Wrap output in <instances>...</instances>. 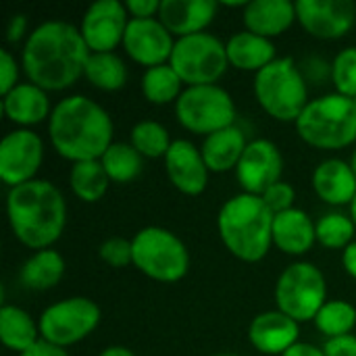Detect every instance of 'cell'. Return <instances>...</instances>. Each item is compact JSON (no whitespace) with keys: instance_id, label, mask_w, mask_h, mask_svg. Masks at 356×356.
<instances>
[{"instance_id":"6da1fadb","label":"cell","mask_w":356,"mask_h":356,"mask_svg":"<svg viewBox=\"0 0 356 356\" xmlns=\"http://www.w3.org/2000/svg\"><path fill=\"white\" fill-rule=\"evenodd\" d=\"M90 54L75 25L67 21H46L29 33L21 65L31 83L46 92H60L71 88L86 73Z\"/></svg>"},{"instance_id":"7a4b0ae2","label":"cell","mask_w":356,"mask_h":356,"mask_svg":"<svg viewBox=\"0 0 356 356\" xmlns=\"http://www.w3.org/2000/svg\"><path fill=\"white\" fill-rule=\"evenodd\" d=\"M48 134L63 159L73 163L100 161L113 144V119L98 102L75 94L56 102Z\"/></svg>"},{"instance_id":"3957f363","label":"cell","mask_w":356,"mask_h":356,"mask_svg":"<svg viewBox=\"0 0 356 356\" xmlns=\"http://www.w3.org/2000/svg\"><path fill=\"white\" fill-rule=\"evenodd\" d=\"M6 215L21 244L33 250H46L60 238L67 225V202L54 184L33 179L8 190Z\"/></svg>"},{"instance_id":"277c9868","label":"cell","mask_w":356,"mask_h":356,"mask_svg":"<svg viewBox=\"0 0 356 356\" xmlns=\"http://www.w3.org/2000/svg\"><path fill=\"white\" fill-rule=\"evenodd\" d=\"M273 213L261 196H232L219 211L217 227L225 248L240 261L259 263L273 244Z\"/></svg>"},{"instance_id":"5b68a950","label":"cell","mask_w":356,"mask_h":356,"mask_svg":"<svg viewBox=\"0 0 356 356\" xmlns=\"http://www.w3.org/2000/svg\"><path fill=\"white\" fill-rule=\"evenodd\" d=\"M296 131L315 148H346L356 140V102L342 94H325L315 98L298 117Z\"/></svg>"},{"instance_id":"8992f818","label":"cell","mask_w":356,"mask_h":356,"mask_svg":"<svg viewBox=\"0 0 356 356\" xmlns=\"http://www.w3.org/2000/svg\"><path fill=\"white\" fill-rule=\"evenodd\" d=\"M254 96L267 115L294 123L311 102L307 79L290 56L275 58L254 75Z\"/></svg>"},{"instance_id":"52a82bcc","label":"cell","mask_w":356,"mask_h":356,"mask_svg":"<svg viewBox=\"0 0 356 356\" xmlns=\"http://www.w3.org/2000/svg\"><path fill=\"white\" fill-rule=\"evenodd\" d=\"M134 265L150 280L173 284L190 269L186 244L165 227H144L131 240Z\"/></svg>"},{"instance_id":"ba28073f","label":"cell","mask_w":356,"mask_h":356,"mask_svg":"<svg viewBox=\"0 0 356 356\" xmlns=\"http://www.w3.org/2000/svg\"><path fill=\"white\" fill-rule=\"evenodd\" d=\"M175 117L188 131L211 136L236 125V104L229 92L217 83L190 86L175 102Z\"/></svg>"},{"instance_id":"9c48e42d","label":"cell","mask_w":356,"mask_h":356,"mask_svg":"<svg viewBox=\"0 0 356 356\" xmlns=\"http://www.w3.org/2000/svg\"><path fill=\"white\" fill-rule=\"evenodd\" d=\"M277 311L294 321H311L327 302V284L313 263H294L286 267L275 286Z\"/></svg>"},{"instance_id":"30bf717a","label":"cell","mask_w":356,"mask_h":356,"mask_svg":"<svg viewBox=\"0 0 356 356\" xmlns=\"http://www.w3.org/2000/svg\"><path fill=\"white\" fill-rule=\"evenodd\" d=\"M169 65L190 88L215 83L225 73L229 60L225 44L217 35L202 31L175 40Z\"/></svg>"},{"instance_id":"8fae6325","label":"cell","mask_w":356,"mask_h":356,"mask_svg":"<svg viewBox=\"0 0 356 356\" xmlns=\"http://www.w3.org/2000/svg\"><path fill=\"white\" fill-rule=\"evenodd\" d=\"M100 323V307L83 296H73L50 305L40 317V336L44 342L58 348L88 338Z\"/></svg>"},{"instance_id":"7c38bea8","label":"cell","mask_w":356,"mask_h":356,"mask_svg":"<svg viewBox=\"0 0 356 356\" xmlns=\"http://www.w3.org/2000/svg\"><path fill=\"white\" fill-rule=\"evenodd\" d=\"M44 159V142L31 129H15L0 142V177L8 188L35 179Z\"/></svg>"},{"instance_id":"4fadbf2b","label":"cell","mask_w":356,"mask_h":356,"mask_svg":"<svg viewBox=\"0 0 356 356\" xmlns=\"http://www.w3.org/2000/svg\"><path fill=\"white\" fill-rule=\"evenodd\" d=\"M127 25L129 13L125 4L119 0H98L83 13L79 31L90 52H113L123 44Z\"/></svg>"},{"instance_id":"5bb4252c","label":"cell","mask_w":356,"mask_h":356,"mask_svg":"<svg viewBox=\"0 0 356 356\" xmlns=\"http://www.w3.org/2000/svg\"><path fill=\"white\" fill-rule=\"evenodd\" d=\"M284 156L280 148L271 140H254L248 142L238 167L236 175L246 194L263 196L271 186L282 181Z\"/></svg>"},{"instance_id":"9a60e30c","label":"cell","mask_w":356,"mask_h":356,"mask_svg":"<svg viewBox=\"0 0 356 356\" xmlns=\"http://www.w3.org/2000/svg\"><path fill=\"white\" fill-rule=\"evenodd\" d=\"M296 19L319 40H338L346 35L356 21L353 0H298Z\"/></svg>"},{"instance_id":"2e32d148","label":"cell","mask_w":356,"mask_h":356,"mask_svg":"<svg viewBox=\"0 0 356 356\" xmlns=\"http://www.w3.org/2000/svg\"><path fill=\"white\" fill-rule=\"evenodd\" d=\"M125 52L144 67H159L171 60L175 40L169 33V29L154 19H129V25L125 29L123 38Z\"/></svg>"},{"instance_id":"e0dca14e","label":"cell","mask_w":356,"mask_h":356,"mask_svg":"<svg viewBox=\"0 0 356 356\" xmlns=\"http://www.w3.org/2000/svg\"><path fill=\"white\" fill-rule=\"evenodd\" d=\"M165 169L171 184L188 196L202 194L209 184V167L200 148L190 140H173L165 156Z\"/></svg>"},{"instance_id":"ac0fdd59","label":"cell","mask_w":356,"mask_h":356,"mask_svg":"<svg viewBox=\"0 0 356 356\" xmlns=\"http://www.w3.org/2000/svg\"><path fill=\"white\" fill-rule=\"evenodd\" d=\"M248 340L263 355H284L298 344V321L282 311L261 313L248 327Z\"/></svg>"},{"instance_id":"d6986e66","label":"cell","mask_w":356,"mask_h":356,"mask_svg":"<svg viewBox=\"0 0 356 356\" xmlns=\"http://www.w3.org/2000/svg\"><path fill=\"white\" fill-rule=\"evenodd\" d=\"M215 0H161L159 21L169 29L171 35H194L202 33L217 15Z\"/></svg>"},{"instance_id":"ffe728a7","label":"cell","mask_w":356,"mask_h":356,"mask_svg":"<svg viewBox=\"0 0 356 356\" xmlns=\"http://www.w3.org/2000/svg\"><path fill=\"white\" fill-rule=\"evenodd\" d=\"M313 188L317 196L334 207L353 204L356 198V175L350 163L327 159L313 171Z\"/></svg>"},{"instance_id":"44dd1931","label":"cell","mask_w":356,"mask_h":356,"mask_svg":"<svg viewBox=\"0 0 356 356\" xmlns=\"http://www.w3.org/2000/svg\"><path fill=\"white\" fill-rule=\"evenodd\" d=\"M317 242V223L300 211L290 209L273 217V244L292 257L307 254Z\"/></svg>"},{"instance_id":"7402d4cb","label":"cell","mask_w":356,"mask_h":356,"mask_svg":"<svg viewBox=\"0 0 356 356\" xmlns=\"http://www.w3.org/2000/svg\"><path fill=\"white\" fill-rule=\"evenodd\" d=\"M246 31L275 38L282 35L296 21V2L290 0H252L244 8Z\"/></svg>"},{"instance_id":"603a6c76","label":"cell","mask_w":356,"mask_h":356,"mask_svg":"<svg viewBox=\"0 0 356 356\" xmlns=\"http://www.w3.org/2000/svg\"><path fill=\"white\" fill-rule=\"evenodd\" d=\"M2 108L13 123L23 127L38 125L52 115L48 92L31 81L15 86L6 96H2Z\"/></svg>"},{"instance_id":"cb8c5ba5","label":"cell","mask_w":356,"mask_h":356,"mask_svg":"<svg viewBox=\"0 0 356 356\" xmlns=\"http://www.w3.org/2000/svg\"><path fill=\"white\" fill-rule=\"evenodd\" d=\"M248 142L244 131L238 125L225 127L221 131H215L204 138L202 142V159L209 167V171L215 173H225L238 167Z\"/></svg>"},{"instance_id":"d4e9b609","label":"cell","mask_w":356,"mask_h":356,"mask_svg":"<svg viewBox=\"0 0 356 356\" xmlns=\"http://www.w3.org/2000/svg\"><path fill=\"white\" fill-rule=\"evenodd\" d=\"M227 60L232 67L240 71H261L267 65L275 60V46L269 38L250 33V31H238L234 33L227 44Z\"/></svg>"},{"instance_id":"484cf974","label":"cell","mask_w":356,"mask_h":356,"mask_svg":"<svg viewBox=\"0 0 356 356\" xmlns=\"http://www.w3.org/2000/svg\"><path fill=\"white\" fill-rule=\"evenodd\" d=\"M0 338L8 350L23 355L40 342V327L33 323L29 313L15 305H4L0 309Z\"/></svg>"},{"instance_id":"4316f807","label":"cell","mask_w":356,"mask_h":356,"mask_svg":"<svg viewBox=\"0 0 356 356\" xmlns=\"http://www.w3.org/2000/svg\"><path fill=\"white\" fill-rule=\"evenodd\" d=\"M65 275V259L56 250H38L21 267V284L27 290H50Z\"/></svg>"},{"instance_id":"83f0119b","label":"cell","mask_w":356,"mask_h":356,"mask_svg":"<svg viewBox=\"0 0 356 356\" xmlns=\"http://www.w3.org/2000/svg\"><path fill=\"white\" fill-rule=\"evenodd\" d=\"M83 75L94 88L104 92L121 90L127 83V67L115 52H92Z\"/></svg>"},{"instance_id":"f1b7e54d","label":"cell","mask_w":356,"mask_h":356,"mask_svg":"<svg viewBox=\"0 0 356 356\" xmlns=\"http://www.w3.org/2000/svg\"><path fill=\"white\" fill-rule=\"evenodd\" d=\"M69 184L73 194L83 202H98L108 190V175L100 161L73 163L69 173Z\"/></svg>"},{"instance_id":"f546056e","label":"cell","mask_w":356,"mask_h":356,"mask_svg":"<svg viewBox=\"0 0 356 356\" xmlns=\"http://www.w3.org/2000/svg\"><path fill=\"white\" fill-rule=\"evenodd\" d=\"M181 86H184L181 77L175 73V69L169 63L150 67L142 75V94L152 104L177 102V98L184 92Z\"/></svg>"},{"instance_id":"4dcf8cb0","label":"cell","mask_w":356,"mask_h":356,"mask_svg":"<svg viewBox=\"0 0 356 356\" xmlns=\"http://www.w3.org/2000/svg\"><path fill=\"white\" fill-rule=\"evenodd\" d=\"M106 175L115 184H127L142 173L144 156L127 142H113L100 159Z\"/></svg>"},{"instance_id":"1f68e13d","label":"cell","mask_w":356,"mask_h":356,"mask_svg":"<svg viewBox=\"0 0 356 356\" xmlns=\"http://www.w3.org/2000/svg\"><path fill=\"white\" fill-rule=\"evenodd\" d=\"M131 146L146 159H159V156H167L169 148H171V138L165 125H161L159 121H140L131 127Z\"/></svg>"},{"instance_id":"d6a6232c","label":"cell","mask_w":356,"mask_h":356,"mask_svg":"<svg viewBox=\"0 0 356 356\" xmlns=\"http://www.w3.org/2000/svg\"><path fill=\"white\" fill-rule=\"evenodd\" d=\"M315 325L327 338L346 336L356 325V309L346 300H327L317 313Z\"/></svg>"},{"instance_id":"836d02e7","label":"cell","mask_w":356,"mask_h":356,"mask_svg":"<svg viewBox=\"0 0 356 356\" xmlns=\"http://www.w3.org/2000/svg\"><path fill=\"white\" fill-rule=\"evenodd\" d=\"M356 225L353 217L344 213H327L317 221V242L325 248L338 250L355 242Z\"/></svg>"},{"instance_id":"e575fe53","label":"cell","mask_w":356,"mask_h":356,"mask_svg":"<svg viewBox=\"0 0 356 356\" xmlns=\"http://www.w3.org/2000/svg\"><path fill=\"white\" fill-rule=\"evenodd\" d=\"M332 79L338 94L356 98V46H348L338 52L332 65Z\"/></svg>"},{"instance_id":"d590c367","label":"cell","mask_w":356,"mask_h":356,"mask_svg":"<svg viewBox=\"0 0 356 356\" xmlns=\"http://www.w3.org/2000/svg\"><path fill=\"white\" fill-rule=\"evenodd\" d=\"M100 259L111 265V267H127L129 263H134V252H131V242L125 238H108L100 244L98 248Z\"/></svg>"},{"instance_id":"8d00e7d4","label":"cell","mask_w":356,"mask_h":356,"mask_svg":"<svg viewBox=\"0 0 356 356\" xmlns=\"http://www.w3.org/2000/svg\"><path fill=\"white\" fill-rule=\"evenodd\" d=\"M261 198L265 200V204L269 207V211H271L273 215H277V213H284V211L294 209L292 204H294L296 192H294V188H292L290 184H286V181H277V184H275V186H271V188H269Z\"/></svg>"},{"instance_id":"74e56055","label":"cell","mask_w":356,"mask_h":356,"mask_svg":"<svg viewBox=\"0 0 356 356\" xmlns=\"http://www.w3.org/2000/svg\"><path fill=\"white\" fill-rule=\"evenodd\" d=\"M19 67L8 50H0V94L6 96L15 86H19Z\"/></svg>"},{"instance_id":"f35d334b","label":"cell","mask_w":356,"mask_h":356,"mask_svg":"<svg viewBox=\"0 0 356 356\" xmlns=\"http://www.w3.org/2000/svg\"><path fill=\"white\" fill-rule=\"evenodd\" d=\"M325 356H356V336L346 334L338 338H327L323 344Z\"/></svg>"},{"instance_id":"ab89813d","label":"cell","mask_w":356,"mask_h":356,"mask_svg":"<svg viewBox=\"0 0 356 356\" xmlns=\"http://www.w3.org/2000/svg\"><path fill=\"white\" fill-rule=\"evenodd\" d=\"M125 8L134 19H154V15L159 17L161 0H127Z\"/></svg>"},{"instance_id":"60d3db41","label":"cell","mask_w":356,"mask_h":356,"mask_svg":"<svg viewBox=\"0 0 356 356\" xmlns=\"http://www.w3.org/2000/svg\"><path fill=\"white\" fill-rule=\"evenodd\" d=\"M27 31V17L23 13H17L10 17L8 21V29H6V40L8 42H19Z\"/></svg>"},{"instance_id":"b9f144b4","label":"cell","mask_w":356,"mask_h":356,"mask_svg":"<svg viewBox=\"0 0 356 356\" xmlns=\"http://www.w3.org/2000/svg\"><path fill=\"white\" fill-rule=\"evenodd\" d=\"M19 356H69V355H67V350H65V348H58V346H54V344H48V342L40 340L35 346H31L29 350H25L23 355H19Z\"/></svg>"},{"instance_id":"7bdbcfd3","label":"cell","mask_w":356,"mask_h":356,"mask_svg":"<svg viewBox=\"0 0 356 356\" xmlns=\"http://www.w3.org/2000/svg\"><path fill=\"white\" fill-rule=\"evenodd\" d=\"M282 356H325V353H323V348H317L313 344L298 342V344H294L288 353H284Z\"/></svg>"},{"instance_id":"ee69618b","label":"cell","mask_w":356,"mask_h":356,"mask_svg":"<svg viewBox=\"0 0 356 356\" xmlns=\"http://www.w3.org/2000/svg\"><path fill=\"white\" fill-rule=\"evenodd\" d=\"M342 265H344L346 273L353 275L356 280V240L350 246L344 248V252H342Z\"/></svg>"},{"instance_id":"f6af8a7d","label":"cell","mask_w":356,"mask_h":356,"mask_svg":"<svg viewBox=\"0 0 356 356\" xmlns=\"http://www.w3.org/2000/svg\"><path fill=\"white\" fill-rule=\"evenodd\" d=\"M98 356H136L129 348H125V346H108V348H104L102 353Z\"/></svg>"},{"instance_id":"bcb514c9","label":"cell","mask_w":356,"mask_h":356,"mask_svg":"<svg viewBox=\"0 0 356 356\" xmlns=\"http://www.w3.org/2000/svg\"><path fill=\"white\" fill-rule=\"evenodd\" d=\"M350 217H353V221H355L356 225V198L353 200V204H350Z\"/></svg>"},{"instance_id":"7dc6e473","label":"cell","mask_w":356,"mask_h":356,"mask_svg":"<svg viewBox=\"0 0 356 356\" xmlns=\"http://www.w3.org/2000/svg\"><path fill=\"white\" fill-rule=\"evenodd\" d=\"M350 167H353V171H355V175H356V150L353 152V159H350Z\"/></svg>"},{"instance_id":"c3c4849f","label":"cell","mask_w":356,"mask_h":356,"mask_svg":"<svg viewBox=\"0 0 356 356\" xmlns=\"http://www.w3.org/2000/svg\"><path fill=\"white\" fill-rule=\"evenodd\" d=\"M217 356H238V355H217Z\"/></svg>"},{"instance_id":"681fc988","label":"cell","mask_w":356,"mask_h":356,"mask_svg":"<svg viewBox=\"0 0 356 356\" xmlns=\"http://www.w3.org/2000/svg\"><path fill=\"white\" fill-rule=\"evenodd\" d=\"M355 102H356V98H355Z\"/></svg>"}]
</instances>
